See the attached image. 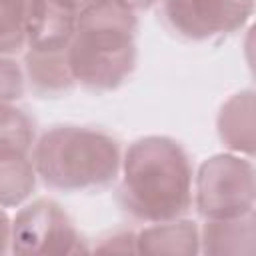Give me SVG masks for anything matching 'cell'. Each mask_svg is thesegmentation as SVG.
<instances>
[{
  "mask_svg": "<svg viewBox=\"0 0 256 256\" xmlns=\"http://www.w3.org/2000/svg\"><path fill=\"white\" fill-rule=\"evenodd\" d=\"M136 254L196 256L200 254V226L184 216L150 222V226L136 232Z\"/></svg>",
  "mask_w": 256,
  "mask_h": 256,
  "instance_id": "8fae6325",
  "label": "cell"
},
{
  "mask_svg": "<svg viewBox=\"0 0 256 256\" xmlns=\"http://www.w3.org/2000/svg\"><path fill=\"white\" fill-rule=\"evenodd\" d=\"M160 4L164 24L190 42L238 32L254 14V0H160Z\"/></svg>",
  "mask_w": 256,
  "mask_h": 256,
  "instance_id": "8992f818",
  "label": "cell"
},
{
  "mask_svg": "<svg viewBox=\"0 0 256 256\" xmlns=\"http://www.w3.org/2000/svg\"><path fill=\"white\" fill-rule=\"evenodd\" d=\"M118 202L140 222L184 216L192 206L194 168L184 146L170 136H142L120 160Z\"/></svg>",
  "mask_w": 256,
  "mask_h": 256,
  "instance_id": "6da1fadb",
  "label": "cell"
},
{
  "mask_svg": "<svg viewBox=\"0 0 256 256\" xmlns=\"http://www.w3.org/2000/svg\"><path fill=\"white\" fill-rule=\"evenodd\" d=\"M256 172L252 158L222 152L204 160L194 174L192 204L202 218H232L254 210Z\"/></svg>",
  "mask_w": 256,
  "mask_h": 256,
  "instance_id": "277c9868",
  "label": "cell"
},
{
  "mask_svg": "<svg viewBox=\"0 0 256 256\" xmlns=\"http://www.w3.org/2000/svg\"><path fill=\"white\" fill-rule=\"evenodd\" d=\"M12 244V218L8 216L6 208L0 206V256L10 252Z\"/></svg>",
  "mask_w": 256,
  "mask_h": 256,
  "instance_id": "e0dca14e",
  "label": "cell"
},
{
  "mask_svg": "<svg viewBox=\"0 0 256 256\" xmlns=\"http://www.w3.org/2000/svg\"><path fill=\"white\" fill-rule=\"evenodd\" d=\"M84 240L68 212L52 198L24 202L12 218V254L64 256L86 252Z\"/></svg>",
  "mask_w": 256,
  "mask_h": 256,
  "instance_id": "5b68a950",
  "label": "cell"
},
{
  "mask_svg": "<svg viewBox=\"0 0 256 256\" xmlns=\"http://www.w3.org/2000/svg\"><path fill=\"white\" fill-rule=\"evenodd\" d=\"M124 6H128L132 12H146L150 8H154L156 4H160V0H120Z\"/></svg>",
  "mask_w": 256,
  "mask_h": 256,
  "instance_id": "ac0fdd59",
  "label": "cell"
},
{
  "mask_svg": "<svg viewBox=\"0 0 256 256\" xmlns=\"http://www.w3.org/2000/svg\"><path fill=\"white\" fill-rule=\"evenodd\" d=\"M68 50V48H66ZM66 50H26L24 52V80L26 88L38 98L68 96L78 84L72 76Z\"/></svg>",
  "mask_w": 256,
  "mask_h": 256,
  "instance_id": "30bf717a",
  "label": "cell"
},
{
  "mask_svg": "<svg viewBox=\"0 0 256 256\" xmlns=\"http://www.w3.org/2000/svg\"><path fill=\"white\" fill-rule=\"evenodd\" d=\"M200 252L208 256H252L256 252L254 210L232 218H204Z\"/></svg>",
  "mask_w": 256,
  "mask_h": 256,
  "instance_id": "9c48e42d",
  "label": "cell"
},
{
  "mask_svg": "<svg viewBox=\"0 0 256 256\" xmlns=\"http://www.w3.org/2000/svg\"><path fill=\"white\" fill-rule=\"evenodd\" d=\"M56 2H60L62 6H66L68 10H72V12H76V14H80L86 6H90L94 0H56Z\"/></svg>",
  "mask_w": 256,
  "mask_h": 256,
  "instance_id": "d6986e66",
  "label": "cell"
},
{
  "mask_svg": "<svg viewBox=\"0 0 256 256\" xmlns=\"http://www.w3.org/2000/svg\"><path fill=\"white\" fill-rule=\"evenodd\" d=\"M30 158L46 188L80 194L102 192L118 180L122 150L104 130L58 124L36 138Z\"/></svg>",
  "mask_w": 256,
  "mask_h": 256,
  "instance_id": "3957f363",
  "label": "cell"
},
{
  "mask_svg": "<svg viewBox=\"0 0 256 256\" xmlns=\"http://www.w3.org/2000/svg\"><path fill=\"white\" fill-rule=\"evenodd\" d=\"M138 16L120 0H94L76 18L66 58L78 86L114 92L124 86L138 62Z\"/></svg>",
  "mask_w": 256,
  "mask_h": 256,
  "instance_id": "7a4b0ae2",
  "label": "cell"
},
{
  "mask_svg": "<svg viewBox=\"0 0 256 256\" xmlns=\"http://www.w3.org/2000/svg\"><path fill=\"white\" fill-rule=\"evenodd\" d=\"M78 14L56 0H28L26 50H66Z\"/></svg>",
  "mask_w": 256,
  "mask_h": 256,
  "instance_id": "52a82bcc",
  "label": "cell"
},
{
  "mask_svg": "<svg viewBox=\"0 0 256 256\" xmlns=\"http://www.w3.org/2000/svg\"><path fill=\"white\" fill-rule=\"evenodd\" d=\"M36 138V120L24 108L16 102L0 104V150L30 154Z\"/></svg>",
  "mask_w": 256,
  "mask_h": 256,
  "instance_id": "4fadbf2b",
  "label": "cell"
},
{
  "mask_svg": "<svg viewBox=\"0 0 256 256\" xmlns=\"http://www.w3.org/2000/svg\"><path fill=\"white\" fill-rule=\"evenodd\" d=\"M26 92L24 70L14 56L0 54V104L18 102Z\"/></svg>",
  "mask_w": 256,
  "mask_h": 256,
  "instance_id": "9a60e30c",
  "label": "cell"
},
{
  "mask_svg": "<svg viewBox=\"0 0 256 256\" xmlns=\"http://www.w3.org/2000/svg\"><path fill=\"white\" fill-rule=\"evenodd\" d=\"M216 132L228 152L252 158L256 146V104L254 90L232 94L218 110Z\"/></svg>",
  "mask_w": 256,
  "mask_h": 256,
  "instance_id": "ba28073f",
  "label": "cell"
},
{
  "mask_svg": "<svg viewBox=\"0 0 256 256\" xmlns=\"http://www.w3.org/2000/svg\"><path fill=\"white\" fill-rule=\"evenodd\" d=\"M36 170L30 154L0 150V206L18 208L36 188Z\"/></svg>",
  "mask_w": 256,
  "mask_h": 256,
  "instance_id": "7c38bea8",
  "label": "cell"
},
{
  "mask_svg": "<svg viewBox=\"0 0 256 256\" xmlns=\"http://www.w3.org/2000/svg\"><path fill=\"white\" fill-rule=\"evenodd\" d=\"M28 0H0V54L16 56L26 48Z\"/></svg>",
  "mask_w": 256,
  "mask_h": 256,
  "instance_id": "5bb4252c",
  "label": "cell"
},
{
  "mask_svg": "<svg viewBox=\"0 0 256 256\" xmlns=\"http://www.w3.org/2000/svg\"><path fill=\"white\" fill-rule=\"evenodd\" d=\"M98 252H136V232L120 230L102 238L100 244L94 246Z\"/></svg>",
  "mask_w": 256,
  "mask_h": 256,
  "instance_id": "2e32d148",
  "label": "cell"
}]
</instances>
